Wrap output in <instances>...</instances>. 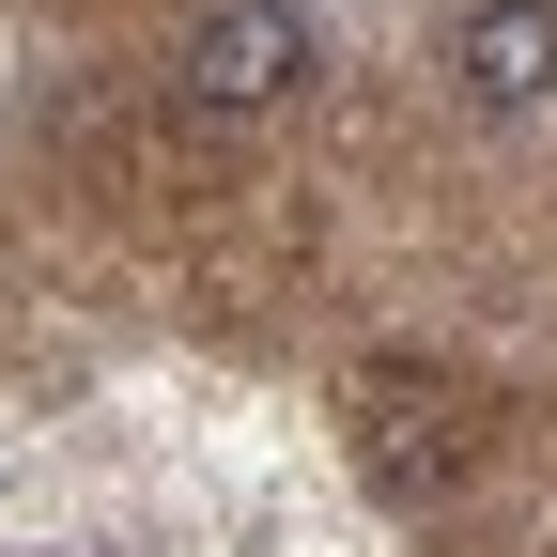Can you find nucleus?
<instances>
[{
  "label": "nucleus",
  "instance_id": "f257e3e1",
  "mask_svg": "<svg viewBox=\"0 0 557 557\" xmlns=\"http://www.w3.org/2000/svg\"><path fill=\"white\" fill-rule=\"evenodd\" d=\"M310 62H325L310 0H218V16L186 32V62H171V94H186L201 124H263V109L310 94Z\"/></svg>",
  "mask_w": 557,
  "mask_h": 557
},
{
  "label": "nucleus",
  "instance_id": "f03ea898",
  "mask_svg": "<svg viewBox=\"0 0 557 557\" xmlns=\"http://www.w3.org/2000/svg\"><path fill=\"white\" fill-rule=\"evenodd\" d=\"M449 78H465V109H557V0H480V16L449 32Z\"/></svg>",
  "mask_w": 557,
  "mask_h": 557
},
{
  "label": "nucleus",
  "instance_id": "7ed1b4c3",
  "mask_svg": "<svg viewBox=\"0 0 557 557\" xmlns=\"http://www.w3.org/2000/svg\"><path fill=\"white\" fill-rule=\"evenodd\" d=\"M357 449L387 496H418V480H449L465 465V403L449 387H418V372H357Z\"/></svg>",
  "mask_w": 557,
  "mask_h": 557
}]
</instances>
